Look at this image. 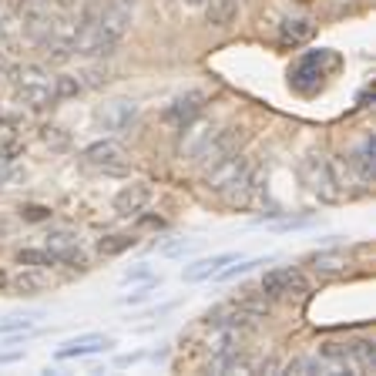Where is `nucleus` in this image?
I'll use <instances>...</instances> for the list:
<instances>
[{"mask_svg": "<svg viewBox=\"0 0 376 376\" xmlns=\"http://www.w3.org/2000/svg\"><path fill=\"white\" fill-rule=\"evenodd\" d=\"M299 175H302V181H306V188H309L319 201H339L343 199L339 181H336V175H333V165H329V158H323V155L302 158Z\"/></svg>", "mask_w": 376, "mask_h": 376, "instance_id": "nucleus-1", "label": "nucleus"}, {"mask_svg": "<svg viewBox=\"0 0 376 376\" xmlns=\"http://www.w3.org/2000/svg\"><path fill=\"white\" fill-rule=\"evenodd\" d=\"M17 95L30 108H48V104H54L57 95H54V77H50V71L37 68V64L21 68L17 71Z\"/></svg>", "mask_w": 376, "mask_h": 376, "instance_id": "nucleus-2", "label": "nucleus"}, {"mask_svg": "<svg viewBox=\"0 0 376 376\" xmlns=\"http://www.w3.org/2000/svg\"><path fill=\"white\" fill-rule=\"evenodd\" d=\"M249 168H252L249 158H246L242 151H232V155H226L222 161H215V165L205 168V185H208L212 192H228L235 181L246 178Z\"/></svg>", "mask_w": 376, "mask_h": 376, "instance_id": "nucleus-3", "label": "nucleus"}, {"mask_svg": "<svg viewBox=\"0 0 376 376\" xmlns=\"http://www.w3.org/2000/svg\"><path fill=\"white\" fill-rule=\"evenodd\" d=\"M95 121H98L101 131H108V135H125L128 128L138 121V104L135 101H108V104H101L98 115H95Z\"/></svg>", "mask_w": 376, "mask_h": 376, "instance_id": "nucleus-4", "label": "nucleus"}, {"mask_svg": "<svg viewBox=\"0 0 376 376\" xmlns=\"http://www.w3.org/2000/svg\"><path fill=\"white\" fill-rule=\"evenodd\" d=\"M84 161L95 165V168H101V172H108V175H121V172L128 168L125 148H121L118 141H111V138L88 145V148H84Z\"/></svg>", "mask_w": 376, "mask_h": 376, "instance_id": "nucleus-5", "label": "nucleus"}, {"mask_svg": "<svg viewBox=\"0 0 376 376\" xmlns=\"http://www.w3.org/2000/svg\"><path fill=\"white\" fill-rule=\"evenodd\" d=\"M262 293L269 296V299H276V296H293V293H309V279L302 276L299 269H293V266H282V269H273V273H266L262 279Z\"/></svg>", "mask_w": 376, "mask_h": 376, "instance_id": "nucleus-6", "label": "nucleus"}, {"mask_svg": "<svg viewBox=\"0 0 376 376\" xmlns=\"http://www.w3.org/2000/svg\"><path fill=\"white\" fill-rule=\"evenodd\" d=\"M242 138H246V131H242V128H226V131H219V128H215L212 141H208V145H205V151L199 155L201 168H208V165L222 161L226 155H232V151H239V145H242Z\"/></svg>", "mask_w": 376, "mask_h": 376, "instance_id": "nucleus-7", "label": "nucleus"}, {"mask_svg": "<svg viewBox=\"0 0 376 376\" xmlns=\"http://www.w3.org/2000/svg\"><path fill=\"white\" fill-rule=\"evenodd\" d=\"M346 165L353 168V175L359 185H370L376 181V141L373 138H363L356 148L350 151V158H346Z\"/></svg>", "mask_w": 376, "mask_h": 376, "instance_id": "nucleus-8", "label": "nucleus"}, {"mask_svg": "<svg viewBox=\"0 0 376 376\" xmlns=\"http://www.w3.org/2000/svg\"><path fill=\"white\" fill-rule=\"evenodd\" d=\"M212 135H215V125H208V121H188V125L181 128V141H178V155L181 158H199L205 145L212 141Z\"/></svg>", "mask_w": 376, "mask_h": 376, "instance_id": "nucleus-9", "label": "nucleus"}, {"mask_svg": "<svg viewBox=\"0 0 376 376\" xmlns=\"http://www.w3.org/2000/svg\"><path fill=\"white\" fill-rule=\"evenodd\" d=\"M115 346L111 336H101V333H88V336H77L71 343H64L61 350L54 353L57 359H77V356H95V353H104Z\"/></svg>", "mask_w": 376, "mask_h": 376, "instance_id": "nucleus-10", "label": "nucleus"}, {"mask_svg": "<svg viewBox=\"0 0 376 376\" xmlns=\"http://www.w3.org/2000/svg\"><path fill=\"white\" fill-rule=\"evenodd\" d=\"M201 108H205V95L201 91H188V95H181L175 104H168V111H165V121L175 128H185L188 121H195L201 115Z\"/></svg>", "mask_w": 376, "mask_h": 376, "instance_id": "nucleus-11", "label": "nucleus"}, {"mask_svg": "<svg viewBox=\"0 0 376 376\" xmlns=\"http://www.w3.org/2000/svg\"><path fill=\"white\" fill-rule=\"evenodd\" d=\"M148 199H151L148 185H141V181L125 185V188L115 195V212H118V215H125V219H131V215H138V212L148 205Z\"/></svg>", "mask_w": 376, "mask_h": 376, "instance_id": "nucleus-12", "label": "nucleus"}, {"mask_svg": "<svg viewBox=\"0 0 376 376\" xmlns=\"http://www.w3.org/2000/svg\"><path fill=\"white\" fill-rule=\"evenodd\" d=\"M239 255L235 252H222V255H208V259H199V262H192V266H185V273L181 279L185 282H205V279H212L219 269H226L228 262H235Z\"/></svg>", "mask_w": 376, "mask_h": 376, "instance_id": "nucleus-13", "label": "nucleus"}, {"mask_svg": "<svg viewBox=\"0 0 376 376\" xmlns=\"http://www.w3.org/2000/svg\"><path fill=\"white\" fill-rule=\"evenodd\" d=\"M242 343H246V329L219 326L212 333V339H208V356H215V353H235V350H242Z\"/></svg>", "mask_w": 376, "mask_h": 376, "instance_id": "nucleus-14", "label": "nucleus"}, {"mask_svg": "<svg viewBox=\"0 0 376 376\" xmlns=\"http://www.w3.org/2000/svg\"><path fill=\"white\" fill-rule=\"evenodd\" d=\"M346 366H350L353 373H373L376 370V346L370 343V339H356V343H350Z\"/></svg>", "mask_w": 376, "mask_h": 376, "instance_id": "nucleus-15", "label": "nucleus"}, {"mask_svg": "<svg viewBox=\"0 0 376 376\" xmlns=\"http://www.w3.org/2000/svg\"><path fill=\"white\" fill-rule=\"evenodd\" d=\"M205 370L208 373H239V370H252V366H249V359H246V353L235 350V353H215V356H208Z\"/></svg>", "mask_w": 376, "mask_h": 376, "instance_id": "nucleus-16", "label": "nucleus"}, {"mask_svg": "<svg viewBox=\"0 0 376 376\" xmlns=\"http://www.w3.org/2000/svg\"><path fill=\"white\" fill-rule=\"evenodd\" d=\"M48 286V276L37 269V266H21V273L14 276V289L21 293V296H34V293H41Z\"/></svg>", "mask_w": 376, "mask_h": 376, "instance_id": "nucleus-17", "label": "nucleus"}, {"mask_svg": "<svg viewBox=\"0 0 376 376\" xmlns=\"http://www.w3.org/2000/svg\"><path fill=\"white\" fill-rule=\"evenodd\" d=\"M235 7H239L235 0H205V17H208V24L226 27L235 17Z\"/></svg>", "mask_w": 376, "mask_h": 376, "instance_id": "nucleus-18", "label": "nucleus"}, {"mask_svg": "<svg viewBox=\"0 0 376 376\" xmlns=\"http://www.w3.org/2000/svg\"><path fill=\"white\" fill-rule=\"evenodd\" d=\"M309 266L319 276H333V273H343L346 269V259H343V252H319V255L309 259Z\"/></svg>", "mask_w": 376, "mask_h": 376, "instance_id": "nucleus-19", "label": "nucleus"}, {"mask_svg": "<svg viewBox=\"0 0 376 376\" xmlns=\"http://www.w3.org/2000/svg\"><path fill=\"white\" fill-rule=\"evenodd\" d=\"M316 34V24L313 21H286L282 24V41L286 44H302V41H309Z\"/></svg>", "mask_w": 376, "mask_h": 376, "instance_id": "nucleus-20", "label": "nucleus"}, {"mask_svg": "<svg viewBox=\"0 0 376 376\" xmlns=\"http://www.w3.org/2000/svg\"><path fill=\"white\" fill-rule=\"evenodd\" d=\"M17 262H21V266L48 269V266H57V252L54 249H21L17 252Z\"/></svg>", "mask_w": 376, "mask_h": 376, "instance_id": "nucleus-21", "label": "nucleus"}, {"mask_svg": "<svg viewBox=\"0 0 376 376\" xmlns=\"http://www.w3.org/2000/svg\"><path fill=\"white\" fill-rule=\"evenodd\" d=\"M17 21L10 14H0V64L7 61V54L14 50V41H17Z\"/></svg>", "mask_w": 376, "mask_h": 376, "instance_id": "nucleus-22", "label": "nucleus"}, {"mask_svg": "<svg viewBox=\"0 0 376 376\" xmlns=\"http://www.w3.org/2000/svg\"><path fill=\"white\" fill-rule=\"evenodd\" d=\"M135 242H138L135 235H104L98 242V252L101 255H121V252H128Z\"/></svg>", "mask_w": 376, "mask_h": 376, "instance_id": "nucleus-23", "label": "nucleus"}, {"mask_svg": "<svg viewBox=\"0 0 376 376\" xmlns=\"http://www.w3.org/2000/svg\"><path fill=\"white\" fill-rule=\"evenodd\" d=\"M286 373H333V366H329L326 359H313V356H306V359H293L289 366H286Z\"/></svg>", "mask_w": 376, "mask_h": 376, "instance_id": "nucleus-24", "label": "nucleus"}, {"mask_svg": "<svg viewBox=\"0 0 376 376\" xmlns=\"http://www.w3.org/2000/svg\"><path fill=\"white\" fill-rule=\"evenodd\" d=\"M255 266H266V259H235V266H228V269H219L215 276L222 279V282H232V279L246 276V273H252Z\"/></svg>", "mask_w": 376, "mask_h": 376, "instance_id": "nucleus-25", "label": "nucleus"}, {"mask_svg": "<svg viewBox=\"0 0 376 376\" xmlns=\"http://www.w3.org/2000/svg\"><path fill=\"white\" fill-rule=\"evenodd\" d=\"M158 282H161L158 276H155V279H145V286H138L135 293L121 296V306H141V302H148V299H151V289H155Z\"/></svg>", "mask_w": 376, "mask_h": 376, "instance_id": "nucleus-26", "label": "nucleus"}, {"mask_svg": "<svg viewBox=\"0 0 376 376\" xmlns=\"http://www.w3.org/2000/svg\"><path fill=\"white\" fill-rule=\"evenodd\" d=\"M77 91H81V81L71 75H61V77H54V95H57V101H64V98H75Z\"/></svg>", "mask_w": 376, "mask_h": 376, "instance_id": "nucleus-27", "label": "nucleus"}, {"mask_svg": "<svg viewBox=\"0 0 376 376\" xmlns=\"http://www.w3.org/2000/svg\"><path fill=\"white\" fill-rule=\"evenodd\" d=\"M44 141H48L50 148L64 151L68 145H71V135H68L64 128H44Z\"/></svg>", "mask_w": 376, "mask_h": 376, "instance_id": "nucleus-28", "label": "nucleus"}, {"mask_svg": "<svg viewBox=\"0 0 376 376\" xmlns=\"http://www.w3.org/2000/svg\"><path fill=\"white\" fill-rule=\"evenodd\" d=\"M145 279H155V273H151L148 262H138V266H131V269H125V276H121V282H145Z\"/></svg>", "mask_w": 376, "mask_h": 376, "instance_id": "nucleus-29", "label": "nucleus"}, {"mask_svg": "<svg viewBox=\"0 0 376 376\" xmlns=\"http://www.w3.org/2000/svg\"><path fill=\"white\" fill-rule=\"evenodd\" d=\"M71 246H77L75 232H54V235H48V249H71Z\"/></svg>", "mask_w": 376, "mask_h": 376, "instance_id": "nucleus-30", "label": "nucleus"}, {"mask_svg": "<svg viewBox=\"0 0 376 376\" xmlns=\"http://www.w3.org/2000/svg\"><path fill=\"white\" fill-rule=\"evenodd\" d=\"M158 252L161 255H185V252H192V242L188 239H172V242H161Z\"/></svg>", "mask_w": 376, "mask_h": 376, "instance_id": "nucleus-31", "label": "nucleus"}, {"mask_svg": "<svg viewBox=\"0 0 376 376\" xmlns=\"http://www.w3.org/2000/svg\"><path fill=\"white\" fill-rule=\"evenodd\" d=\"M306 226H313V215H296V219H282L279 222V232H293V228H306Z\"/></svg>", "mask_w": 376, "mask_h": 376, "instance_id": "nucleus-32", "label": "nucleus"}, {"mask_svg": "<svg viewBox=\"0 0 376 376\" xmlns=\"http://www.w3.org/2000/svg\"><path fill=\"white\" fill-rule=\"evenodd\" d=\"M21 215H24L27 222H44V219H50V212L48 208H41V205H24Z\"/></svg>", "mask_w": 376, "mask_h": 376, "instance_id": "nucleus-33", "label": "nucleus"}, {"mask_svg": "<svg viewBox=\"0 0 376 376\" xmlns=\"http://www.w3.org/2000/svg\"><path fill=\"white\" fill-rule=\"evenodd\" d=\"M145 359V353L135 350V353H121L118 359H115V366H135V363H141Z\"/></svg>", "mask_w": 376, "mask_h": 376, "instance_id": "nucleus-34", "label": "nucleus"}, {"mask_svg": "<svg viewBox=\"0 0 376 376\" xmlns=\"http://www.w3.org/2000/svg\"><path fill=\"white\" fill-rule=\"evenodd\" d=\"M24 356L21 353H0V366H7V363H21Z\"/></svg>", "mask_w": 376, "mask_h": 376, "instance_id": "nucleus-35", "label": "nucleus"}, {"mask_svg": "<svg viewBox=\"0 0 376 376\" xmlns=\"http://www.w3.org/2000/svg\"><path fill=\"white\" fill-rule=\"evenodd\" d=\"M48 3L54 10H71V7H75V0H48Z\"/></svg>", "mask_w": 376, "mask_h": 376, "instance_id": "nucleus-36", "label": "nucleus"}, {"mask_svg": "<svg viewBox=\"0 0 376 376\" xmlns=\"http://www.w3.org/2000/svg\"><path fill=\"white\" fill-rule=\"evenodd\" d=\"M333 10L343 14V10H353V0H333Z\"/></svg>", "mask_w": 376, "mask_h": 376, "instance_id": "nucleus-37", "label": "nucleus"}, {"mask_svg": "<svg viewBox=\"0 0 376 376\" xmlns=\"http://www.w3.org/2000/svg\"><path fill=\"white\" fill-rule=\"evenodd\" d=\"M151 359H155V363H165V359H168V350H155L151 353Z\"/></svg>", "mask_w": 376, "mask_h": 376, "instance_id": "nucleus-38", "label": "nucleus"}, {"mask_svg": "<svg viewBox=\"0 0 376 376\" xmlns=\"http://www.w3.org/2000/svg\"><path fill=\"white\" fill-rule=\"evenodd\" d=\"M181 3H188V7H205V0H181Z\"/></svg>", "mask_w": 376, "mask_h": 376, "instance_id": "nucleus-39", "label": "nucleus"}]
</instances>
